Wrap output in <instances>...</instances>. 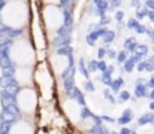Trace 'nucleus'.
<instances>
[{"mask_svg":"<svg viewBox=\"0 0 154 134\" xmlns=\"http://www.w3.org/2000/svg\"><path fill=\"white\" fill-rule=\"evenodd\" d=\"M30 21L27 0H6L0 9V22L12 30H23Z\"/></svg>","mask_w":154,"mask_h":134,"instance_id":"1","label":"nucleus"},{"mask_svg":"<svg viewBox=\"0 0 154 134\" xmlns=\"http://www.w3.org/2000/svg\"><path fill=\"white\" fill-rule=\"evenodd\" d=\"M45 1V4H58L60 3V0H44Z\"/></svg>","mask_w":154,"mask_h":134,"instance_id":"10","label":"nucleus"},{"mask_svg":"<svg viewBox=\"0 0 154 134\" xmlns=\"http://www.w3.org/2000/svg\"><path fill=\"white\" fill-rule=\"evenodd\" d=\"M35 79V73L33 69L29 66H17L15 70V81L21 85V87H30L32 82Z\"/></svg>","mask_w":154,"mask_h":134,"instance_id":"7","label":"nucleus"},{"mask_svg":"<svg viewBox=\"0 0 154 134\" xmlns=\"http://www.w3.org/2000/svg\"><path fill=\"white\" fill-rule=\"evenodd\" d=\"M42 24L48 34H55L64 24V12L58 4H45L42 9Z\"/></svg>","mask_w":154,"mask_h":134,"instance_id":"3","label":"nucleus"},{"mask_svg":"<svg viewBox=\"0 0 154 134\" xmlns=\"http://www.w3.org/2000/svg\"><path fill=\"white\" fill-rule=\"evenodd\" d=\"M8 134H35V125L30 122L29 118L24 116L11 125V128L8 130Z\"/></svg>","mask_w":154,"mask_h":134,"instance_id":"8","label":"nucleus"},{"mask_svg":"<svg viewBox=\"0 0 154 134\" xmlns=\"http://www.w3.org/2000/svg\"><path fill=\"white\" fill-rule=\"evenodd\" d=\"M51 66L58 73H61V72H64V70L67 69V66H69V58L64 57V55H55V57L52 58Z\"/></svg>","mask_w":154,"mask_h":134,"instance_id":"9","label":"nucleus"},{"mask_svg":"<svg viewBox=\"0 0 154 134\" xmlns=\"http://www.w3.org/2000/svg\"><path fill=\"white\" fill-rule=\"evenodd\" d=\"M9 58L12 60V63H15L17 66H29L33 67L35 64V46L33 43L26 39V37H20L17 40H14L12 45L9 46Z\"/></svg>","mask_w":154,"mask_h":134,"instance_id":"2","label":"nucleus"},{"mask_svg":"<svg viewBox=\"0 0 154 134\" xmlns=\"http://www.w3.org/2000/svg\"><path fill=\"white\" fill-rule=\"evenodd\" d=\"M15 103L18 110L26 116L32 118L38 109V92L33 87H23L15 97Z\"/></svg>","mask_w":154,"mask_h":134,"instance_id":"4","label":"nucleus"},{"mask_svg":"<svg viewBox=\"0 0 154 134\" xmlns=\"http://www.w3.org/2000/svg\"><path fill=\"white\" fill-rule=\"evenodd\" d=\"M35 79L38 81L39 87L42 89V94L50 97L52 91V76L50 73V70L47 67H41L36 73H35Z\"/></svg>","mask_w":154,"mask_h":134,"instance_id":"5","label":"nucleus"},{"mask_svg":"<svg viewBox=\"0 0 154 134\" xmlns=\"http://www.w3.org/2000/svg\"><path fill=\"white\" fill-rule=\"evenodd\" d=\"M32 39H33V43L36 45L38 48H44L45 46V28H44V24L41 21V18L36 15L33 19H32Z\"/></svg>","mask_w":154,"mask_h":134,"instance_id":"6","label":"nucleus"}]
</instances>
